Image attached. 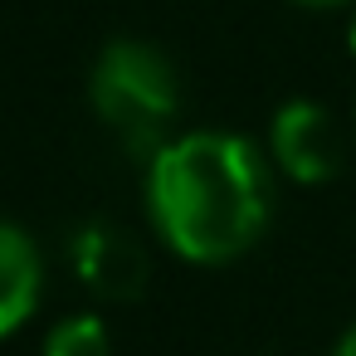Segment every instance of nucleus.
<instances>
[{"instance_id":"7ed1b4c3","label":"nucleus","mask_w":356,"mask_h":356,"mask_svg":"<svg viewBox=\"0 0 356 356\" xmlns=\"http://www.w3.org/2000/svg\"><path fill=\"white\" fill-rule=\"evenodd\" d=\"M268 156L298 186H327L341 171V132L337 118L312 98H288L268 118Z\"/></svg>"},{"instance_id":"f03ea898","label":"nucleus","mask_w":356,"mask_h":356,"mask_svg":"<svg viewBox=\"0 0 356 356\" xmlns=\"http://www.w3.org/2000/svg\"><path fill=\"white\" fill-rule=\"evenodd\" d=\"M88 103L98 122L137 156H156L181 113V74L166 49L137 35H118L98 49L88 69Z\"/></svg>"},{"instance_id":"f257e3e1","label":"nucleus","mask_w":356,"mask_h":356,"mask_svg":"<svg viewBox=\"0 0 356 356\" xmlns=\"http://www.w3.org/2000/svg\"><path fill=\"white\" fill-rule=\"evenodd\" d=\"M147 220L176 259L195 268L234 264L273 220L268 147L220 127L171 137L147 161Z\"/></svg>"},{"instance_id":"423d86ee","label":"nucleus","mask_w":356,"mask_h":356,"mask_svg":"<svg viewBox=\"0 0 356 356\" xmlns=\"http://www.w3.org/2000/svg\"><path fill=\"white\" fill-rule=\"evenodd\" d=\"M40 356H113L108 322H103V317H93V312L59 317V322L44 332V346H40Z\"/></svg>"},{"instance_id":"20e7f679","label":"nucleus","mask_w":356,"mask_h":356,"mask_svg":"<svg viewBox=\"0 0 356 356\" xmlns=\"http://www.w3.org/2000/svg\"><path fill=\"white\" fill-rule=\"evenodd\" d=\"M69 259H74L83 288L98 293L103 302H132V298H142V288L152 278L142 239L127 234L122 225H108V220L83 225L69 244Z\"/></svg>"},{"instance_id":"1a4fd4ad","label":"nucleus","mask_w":356,"mask_h":356,"mask_svg":"<svg viewBox=\"0 0 356 356\" xmlns=\"http://www.w3.org/2000/svg\"><path fill=\"white\" fill-rule=\"evenodd\" d=\"M346 49H351V59H356V10H351V25H346Z\"/></svg>"},{"instance_id":"6e6552de","label":"nucleus","mask_w":356,"mask_h":356,"mask_svg":"<svg viewBox=\"0 0 356 356\" xmlns=\"http://www.w3.org/2000/svg\"><path fill=\"white\" fill-rule=\"evenodd\" d=\"M302 10H341V6H356V0H293Z\"/></svg>"},{"instance_id":"39448f33","label":"nucleus","mask_w":356,"mask_h":356,"mask_svg":"<svg viewBox=\"0 0 356 356\" xmlns=\"http://www.w3.org/2000/svg\"><path fill=\"white\" fill-rule=\"evenodd\" d=\"M44 298V254L35 234L0 215V341L15 337Z\"/></svg>"},{"instance_id":"0eeeda50","label":"nucleus","mask_w":356,"mask_h":356,"mask_svg":"<svg viewBox=\"0 0 356 356\" xmlns=\"http://www.w3.org/2000/svg\"><path fill=\"white\" fill-rule=\"evenodd\" d=\"M332 356H356V322L337 337V346H332Z\"/></svg>"}]
</instances>
